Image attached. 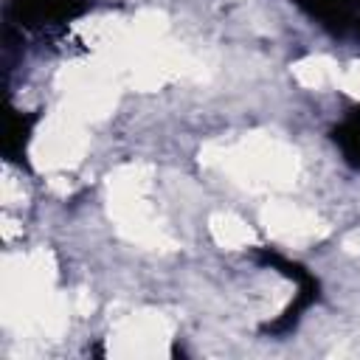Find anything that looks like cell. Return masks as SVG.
<instances>
[{"instance_id":"1","label":"cell","mask_w":360,"mask_h":360,"mask_svg":"<svg viewBox=\"0 0 360 360\" xmlns=\"http://www.w3.org/2000/svg\"><path fill=\"white\" fill-rule=\"evenodd\" d=\"M250 259H253L259 267H270V270L281 273L284 278L295 281V287H298L295 298L284 307V312L262 326V335L284 338V335H290V332L301 323L304 312L321 301V281H318V276H315L312 270H307L304 264H298V262L281 256V253L273 250V248H253V250H250Z\"/></svg>"},{"instance_id":"2","label":"cell","mask_w":360,"mask_h":360,"mask_svg":"<svg viewBox=\"0 0 360 360\" xmlns=\"http://www.w3.org/2000/svg\"><path fill=\"white\" fill-rule=\"evenodd\" d=\"M90 0H8L6 25L22 31H56L90 11Z\"/></svg>"},{"instance_id":"3","label":"cell","mask_w":360,"mask_h":360,"mask_svg":"<svg viewBox=\"0 0 360 360\" xmlns=\"http://www.w3.org/2000/svg\"><path fill=\"white\" fill-rule=\"evenodd\" d=\"M340 42L360 45V0H290Z\"/></svg>"},{"instance_id":"4","label":"cell","mask_w":360,"mask_h":360,"mask_svg":"<svg viewBox=\"0 0 360 360\" xmlns=\"http://www.w3.org/2000/svg\"><path fill=\"white\" fill-rule=\"evenodd\" d=\"M39 118H42L39 110H34V112L8 110V115H6V135H3V158L8 163L28 169L25 152H28V143H31V135H34V127L39 124Z\"/></svg>"},{"instance_id":"5","label":"cell","mask_w":360,"mask_h":360,"mask_svg":"<svg viewBox=\"0 0 360 360\" xmlns=\"http://www.w3.org/2000/svg\"><path fill=\"white\" fill-rule=\"evenodd\" d=\"M329 138L335 141V146L340 149L343 160L360 172V104L352 107L346 112V118L340 124H335L329 129Z\"/></svg>"}]
</instances>
